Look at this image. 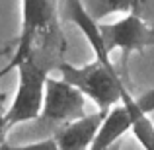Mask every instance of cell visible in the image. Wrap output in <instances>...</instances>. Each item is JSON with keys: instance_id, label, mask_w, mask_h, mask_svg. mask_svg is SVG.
<instances>
[{"instance_id": "1", "label": "cell", "mask_w": 154, "mask_h": 150, "mask_svg": "<svg viewBox=\"0 0 154 150\" xmlns=\"http://www.w3.org/2000/svg\"><path fill=\"white\" fill-rule=\"evenodd\" d=\"M60 78L66 84L80 90L86 99H92L98 107V111L107 113L121 101H129L135 96L129 88V72L127 60H121L119 64H113L111 59H98L92 63L74 66L68 63H60L59 66Z\"/></svg>"}, {"instance_id": "2", "label": "cell", "mask_w": 154, "mask_h": 150, "mask_svg": "<svg viewBox=\"0 0 154 150\" xmlns=\"http://www.w3.org/2000/svg\"><path fill=\"white\" fill-rule=\"evenodd\" d=\"M51 70V53L33 49L26 60L18 64V90L8 111L4 113L6 123L12 127L20 123L39 119L45 98V82Z\"/></svg>"}, {"instance_id": "3", "label": "cell", "mask_w": 154, "mask_h": 150, "mask_svg": "<svg viewBox=\"0 0 154 150\" xmlns=\"http://www.w3.org/2000/svg\"><path fill=\"white\" fill-rule=\"evenodd\" d=\"M53 39H60L57 27V0H22V31L18 47L10 63L0 70V78L12 68H18L37 45Z\"/></svg>"}, {"instance_id": "4", "label": "cell", "mask_w": 154, "mask_h": 150, "mask_svg": "<svg viewBox=\"0 0 154 150\" xmlns=\"http://www.w3.org/2000/svg\"><path fill=\"white\" fill-rule=\"evenodd\" d=\"M100 35L107 55L113 51L123 53V60H129L131 53H143L154 47V23H148L140 14H127L109 23H98Z\"/></svg>"}, {"instance_id": "5", "label": "cell", "mask_w": 154, "mask_h": 150, "mask_svg": "<svg viewBox=\"0 0 154 150\" xmlns=\"http://www.w3.org/2000/svg\"><path fill=\"white\" fill-rule=\"evenodd\" d=\"M86 96L74 86L66 84L63 78L49 76L45 82V98L39 121L51 127H64L68 123L86 117ZM55 129V131H57Z\"/></svg>"}, {"instance_id": "6", "label": "cell", "mask_w": 154, "mask_h": 150, "mask_svg": "<svg viewBox=\"0 0 154 150\" xmlns=\"http://www.w3.org/2000/svg\"><path fill=\"white\" fill-rule=\"evenodd\" d=\"M105 115H107L105 111L88 113L82 119L57 129L55 135H53L57 148L59 150H90Z\"/></svg>"}, {"instance_id": "7", "label": "cell", "mask_w": 154, "mask_h": 150, "mask_svg": "<svg viewBox=\"0 0 154 150\" xmlns=\"http://www.w3.org/2000/svg\"><path fill=\"white\" fill-rule=\"evenodd\" d=\"M86 12L100 22L111 14H140L143 0H82Z\"/></svg>"}, {"instance_id": "8", "label": "cell", "mask_w": 154, "mask_h": 150, "mask_svg": "<svg viewBox=\"0 0 154 150\" xmlns=\"http://www.w3.org/2000/svg\"><path fill=\"white\" fill-rule=\"evenodd\" d=\"M133 135L139 140V144L143 146V150H154V123L150 119V115H144L133 125Z\"/></svg>"}, {"instance_id": "9", "label": "cell", "mask_w": 154, "mask_h": 150, "mask_svg": "<svg viewBox=\"0 0 154 150\" xmlns=\"http://www.w3.org/2000/svg\"><path fill=\"white\" fill-rule=\"evenodd\" d=\"M2 150H59L53 140V136L49 139H43V140H37V142H29V144H20V146H2Z\"/></svg>"}, {"instance_id": "10", "label": "cell", "mask_w": 154, "mask_h": 150, "mask_svg": "<svg viewBox=\"0 0 154 150\" xmlns=\"http://www.w3.org/2000/svg\"><path fill=\"white\" fill-rule=\"evenodd\" d=\"M8 131H10V125L6 123V117L4 113L0 115V148L6 146V136H8Z\"/></svg>"}, {"instance_id": "11", "label": "cell", "mask_w": 154, "mask_h": 150, "mask_svg": "<svg viewBox=\"0 0 154 150\" xmlns=\"http://www.w3.org/2000/svg\"><path fill=\"white\" fill-rule=\"evenodd\" d=\"M107 150H121V142L115 144V146H111V148H107Z\"/></svg>"}, {"instance_id": "12", "label": "cell", "mask_w": 154, "mask_h": 150, "mask_svg": "<svg viewBox=\"0 0 154 150\" xmlns=\"http://www.w3.org/2000/svg\"><path fill=\"white\" fill-rule=\"evenodd\" d=\"M0 150H2V148H0Z\"/></svg>"}]
</instances>
